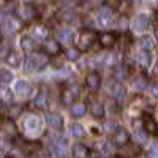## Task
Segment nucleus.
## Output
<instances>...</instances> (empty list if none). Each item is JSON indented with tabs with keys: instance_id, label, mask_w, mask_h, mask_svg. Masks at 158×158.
<instances>
[{
	"instance_id": "obj_32",
	"label": "nucleus",
	"mask_w": 158,
	"mask_h": 158,
	"mask_svg": "<svg viewBox=\"0 0 158 158\" xmlns=\"http://www.w3.org/2000/svg\"><path fill=\"white\" fill-rule=\"evenodd\" d=\"M46 100H48V97H46V94H40L36 98H35V106L38 108V109H44L46 108Z\"/></svg>"
},
{
	"instance_id": "obj_8",
	"label": "nucleus",
	"mask_w": 158,
	"mask_h": 158,
	"mask_svg": "<svg viewBox=\"0 0 158 158\" xmlns=\"http://www.w3.org/2000/svg\"><path fill=\"white\" fill-rule=\"evenodd\" d=\"M149 25H150V18L147 15H138V16H135L133 21H131V27H133V30H136V32L147 30Z\"/></svg>"
},
{
	"instance_id": "obj_34",
	"label": "nucleus",
	"mask_w": 158,
	"mask_h": 158,
	"mask_svg": "<svg viewBox=\"0 0 158 158\" xmlns=\"http://www.w3.org/2000/svg\"><path fill=\"white\" fill-rule=\"evenodd\" d=\"M141 46L144 48V49H153V46H155V43H153V40H152V36H142L141 38Z\"/></svg>"
},
{
	"instance_id": "obj_42",
	"label": "nucleus",
	"mask_w": 158,
	"mask_h": 158,
	"mask_svg": "<svg viewBox=\"0 0 158 158\" xmlns=\"http://www.w3.org/2000/svg\"><path fill=\"white\" fill-rule=\"evenodd\" d=\"M118 27H120V29H125V27H127L125 18H120V19H118Z\"/></svg>"
},
{
	"instance_id": "obj_11",
	"label": "nucleus",
	"mask_w": 158,
	"mask_h": 158,
	"mask_svg": "<svg viewBox=\"0 0 158 158\" xmlns=\"http://www.w3.org/2000/svg\"><path fill=\"white\" fill-rule=\"evenodd\" d=\"M130 141V135L128 131L123 130V128H117L114 133H112V144H115V146H123V144H127Z\"/></svg>"
},
{
	"instance_id": "obj_26",
	"label": "nucleus",
	"mask_w": 158,
	"mask_h": 158,
	"mask_svg": "<svg viewBox=\"0 0 158 158\" xmlns=\"http://www.w3.org/2000/svg\"><path fill=\"white\" fill-rule=\"evenodd\" d=\"M70 133H71V136H74V138H84V136H85V130L82 128V125L73 123V125H70Z\"/></svg>"
},
{
	"instance_id": "obj_29",
	"label": "nucleus",
	"mask_w": 158,
	"mask_h": 158,
	"mask_svg": "<svg viewBox=\"0 0 158 158\" xmlns=\"http://www.w3.org/2000/svg\"><path fill=\"white\" fill-rule=\"evenodd\" d=\"M131 87H133L135 90H138V92L144 90V89L147 87V81H146V77H142V76L136 77L135 81H133V84H131Z\"/></svg>"
},
{
	"instance_id": "obj_17",
	"label": "nucleus",
	"mask_w": 158,
	"mask_h": 158,
	"mask_svg": "<svg viewBox=\"0 0 158 158\" xmlns=\"http://www.w3.org/2000/svg\"><path fill=\"white\" fill-rule=\"evenodd\" d=\"M85 84L90 90H98L100 89V84H101V79L97 73H89L87 77H85Z\"/></svg>"
},
{
	"instance_id": "obj_25",
	"label": "nucleus",
	"mask_w": 158,
	"mask_h": 158,
	"mask_svg": "<svg viewBox=\"0 0 158 158\" xmlns=\"http://www.w3.org/2000/svg\"><path fill=\"white\" fill-rule=\"evenodd\" d=\"M70 111H71V115H74V117H82L85 114V106L82 103H73Z\"/></svg>"
},
{
	"instance_id": "obj_1",
	"label": "nucleus",
	"mask_w": 158,
	"mask_h": 158,
	"mask_svg": "<svg viewBox=\"0 0 158 158\" xmlns=\"http://www.w3.org/2000/svg\"><path fill=\"white\" fill-rule=\"evenodd\" d=\"M48 54H43V52H32V54L25 59V71H35L46 67L48 63Z\"/></svg>"
},
{
	"instance_id": "obj_41",
	"label": "nucleus",
	"mask_w": 158,
	"mask_h": 158,
	"mask_svg": "<svg viewBox=\"0 0 158 158\" xmlns=\"http://www.w3.org/2000/svg\"><path fill=\"white\" fill-rule=\"evenodd\" d=\"M150 94H152V97L158 98V84H155V85L150 87Z\"/></svg>"
},
{
	"instance_id": "obj_2",
	"label": "nucleus",
	"mask_w": 158,
	"mask_h": 158,
	"mask_svg": "<svg viewBox=\"0 0 158 158\" xmlns=\"http://www.w3.org/2000/svg\"><path fill=\"white\" fill-rule=\"evenodd\" d=\"M97 40V33L92 32V30H84L79 33V38H77V49L79 51H89L92 46H94Z\"/></svg>"
},
{
	"instance_id": "obj_24",
	"label": "nucleus",
	"mask_w": 158,
	"mask_h": 158,
	"mask_svg": "<svg viewBox=\"0 0 158 158\" xmlns=\"http://www.w3.org/2000/svg\"><path fill=\"white\" fill-rule=\"evenodd\" d=\"M32 35H33V38H38V40H46L49 36V32L44 25H36L32 30Z\"/></svg>"
},
{
	"instance_id": "obj_49",
	"label": "nucleus",
	"mask_w": 158,
	"mask_h": 158,
	"mask_svg": "<svg viewBox=\"0 0 158 158\" xmlns=\"http://www.w3.org/2000/svg\"><path fill=\"white\" fill-rule=\"evenodd\" d=\"M0 158H2V155H0Z\"/></svg>"
},
{
	"instance_id": "obj_4",
	"label": "nucleus",
	"mask_w": 158,
	"mask_h": 158,
	"mask_svg": "<svg viewBox=\"0 0 158 158\" xmlns=\"http://www.w3.org/2000/svg\"><path fill=\"white\" fill-rule=\"evenodd\" d=\"M2 25V29H3V32L5 33H16V32H19L21 29H22V21L19 19V18H13V16H6L5 18V21L0 24Z\"/></svg>"
},
{
	"instance_id": "obj_15",
	"label": "nucleus",
	"mask_w": 158,
	"mask_h": 158,
	"mask_svg": "<svg viewBox=\"0 0 158 158\" xmlns=\"http://www.w3.org/2000/svg\"><path fill=\"white\" fill-rule=\"evenodd\" d=\"M144 128H146L147 133L150 135H158V123L155 122V118L149 114L144 115Z\"/></svg>"
},
{
	"instance_id": "obj_47",
	"label": "nucleus",
	"mask_w": 158,
	"mask_h": 158,
	"mask_svg": "<svg viewBox=\"0 0 158 158\" xmlns=\"http://www.w3.org/2000/svg\"><path fill=\"white\" fill-rule=\"evenodd\" d=\"M0 114H2V103H0Z\"/></svg>"
},
{
	"instance_id": "obj_40",
	"label": "nucleus",
	"mask_w": 158,
	"mask_h": 158,
	"mask_svg": "<svg viewBox=\"0 0 158 158\" xmlns=\"http://www.w3.org/2000/svg\"><path fill=\"white\" fill-rule=\"evenodd\" d=\"M0 149H2V150H8L10 149V141H0Z\"/></svg>"
},
{
	"instance_id": "obj_44",
	"label": "nucleus",
	"mask_w": 158,
	"mask_h": 158,
	"mask_svg": "<svg viewBox=\"0 0 158 158\" xmlns=\"http://www.w3.org/2000/svg\"><path fill=\"white\" fill-rule=\"evenodd\" d=\"M155 21L158 22V8H156V11H155Z\"/></svg>"
},
{
	"instance_id": "obj_18",
	"label": "nucleus",
	"mask_w": 158,
	"mask_h": 158,
	"mask_svg": "<svg viewBox=\"0 0 158 158\" xmlns=\"http://www.w3.org/2000/svg\"><path fill=\"white\" fill-rule=\"evenodd\" d=\"M73 155H74V158H89L90 156V150H89L87 146H84V144H74Z\"/></svg>"
},
{
	"instance_id": "obj_21",
	"label": "nucleus",
	"mask_w": 158,
	"mask_h": 158,
	"mask_svg": "<svg viewBox=\"0 0 158 158\" xmlns=\"http://www.w3.org/2000/svg\"><path fill=\"white\" fill-rule=\"evenodd\" d=\"M136 63L141 65L142 68H147L150 65V54L146 52V51H139L136 54Z\"/></svg>"
},
{
	"instance_id": "obj_43",
	"label": "nucleus",
	"mask_w": 158,
	"mask_h": 158,
	"mask_svg": "<svg viewBox=\"0 0 158 158\" xmlns=\"http://www.w3.org/2000/svg\"><path fill=\"white\" fill-rule=\"evenodd\" d=\"M5 18H6V15H5L3 11H0V24H2V22L5 21Z\"/></svg>"
},
{
	"instance_id": "obj_14",
	"label": "nucleus",
	"mask_w": 158,
	"mask_h": 158,
	"mask_svg": "<svg viewBox=\"0 0 158 158\" xmlns=\"http://www.w3.org/2000/svg\"><path fill=\"white\" fill-rule=\"evenodd\" d=\"M44 52L49 56H57L59 52H60V44L57 40H51L48 38L46 41H44Z\"/></svg>"
},
{
	"instance_id": "obj_36",
	"label": "nucleus",
	"mask_w": 158,
	"mask_h": 158,
	"mask_svg": "<svg viewBox=\"0 0 158 158\" xmlns=\"http://www.w3.org/2000/svg\"><path fill=\"white\" fill-rule=\"evenodd\" d=\"M135 139H136V144H146L147 136H146V133H144V131L135 130Z\"/></svg>"
},
{
	"instance_id": "obj_22",
	"label": "nucleus",
	"mask_w": 158,
	"mask_h": 158,
	"mask_svg": "<svg viewBox=\"0 0 158 158\" xmlns=\"http://www.w3.org/2000/svg\"><path fill=\"white\" fill-rule=\"evenodd\" d=\"M100 43L103 48H112L114 43H115V35L111 33V32H106L100 36Z\"/></svg>"
},
{
	"instance_id": "obj_31",
	"label": "nucleus",
	"mask_w": 158,
	"mask_h": 158,
	"mask_svg": "<svg viewBox=\"0 0 158 158\" xmlns=\"http://www.w3.org/2000/svg\"><path fill=\"white\" fill-rule=\"evenodd\" d=\"M65 56H67L68 60H77L79 56H81V51L74 49V48H68L67 51H65Z\"/></svg>"
},
{
	"instance_id": "obj_7",
	"label": "nucleus",
	"mask_w": 158,
	"mask_h": 158,
	"mask_svg": "<svg viewBox=\"0 0 158 158\" xmlns=\"http://www.w3.org/2000/svg\"><path fill=\"white\" fill-rule=\"evenodd\" d=\"M51 149L54 152V155H57L59 158H65L67 156V141L56 136L51 142Z\"/></svg>"
},
{
	"instance_id": "obj_46",
	"label": "nucleus",
	"mask_w": 158,
	"mask_h": 158,
	"mask_svg": "<svg viewBox=\"0 0 158 158\" xmlns=\"http://www.w3.org/2000/svg\"><path fill=\"white\" fill-rule=\"evenodd\" d=\"M155 74H156V76H158V67H156V68H155Z\"/></svg>"
},
{
	"instance_id": "obj_20",
	"label": "nucleus",
	"mask_w": 158,
	"mask_h": 158,
	"mask_svg": "<svg viewBox=\"0 0 158 158\" xmlns=\"http://www.w3.org/2000/svg\"><path fill=\"white\" fill-rule=\"evenodd\" d=\"M79 95V90L77 87H71V89H65L63 94H62V100L63 103H71L76 100V97Z\"/></svg>"
},
{
	"instance_id": "obj_3",
	"label": "nucleus",
	"mask_w": 158,
	"mask_h": 158,
	"mask_svg": "<svg viewBox=\"0 0 158 158\" xmlns=\"http://www.w3.org/2000/svg\"><path fill=\"white\" fill-rule=\"evenodd\" d=\"M24 130H25V135L30 136V138H35L40 130H41V122L36 115H30L24 120Z\"/></svg>"
},
{
	"instance_id": "obj_39",
	"label": "nucleus",
	"mask_w": 158,
	"mask_h": 158,
	"mask_svg": "<svg viewBox=\"0 0 158 158\" xmlns=\"http://www.w3.org/2000/svg\"><path fill=\"white\" fill-rule=\"evenodd\" d=\"M149 156L150 158H158V144H153L150 152H149Z\"/></svg>"
},
{
	"instance_id": "obj_10",
	"label": "nucleus",
	"mask_w": 158,
	"mask_h": 158,
	"mask_svg": "<svg viewBox=\"0 0 158 158\" xmlns=\"http://www.w3.org/2000/svg\"><path fill=\"white\" fill-rule=\"evenodd\" d=\"M98 22L101 27H111L114 22V15L109 8H101V11L98 13Z\"/></svg>"
},
{
	"instance_id": "obj_35",
	"label": "nucleus",
	"mask_w": 158,
	"mask_h": 158,
	"mask_svg": "<svg viewBox=\"0 0 158 158\" xmlns=\"http://www.w3.org/2000/svg\"><path fill=\"white\" fill-rule=\"evenodd\" d=\"M13 79V74L8 70H0V82L2 84H10Z\"/></svg>"
},
{
	"instance_id": "obj_12",
	"label": "nucleus",
	"mask_w": 158,
	"mask_h": 158,
	"mask_svg": "<svg viewBox=\"0 0 158 158\" xmlns=\"http://www.w3.org/2000/svg\"><path fill=\"white\" fill-rule=\"evenodd\" d=\"M15 92L21 98H29L30 94H32V85L27 81H18L16 85H15Z\"/></svg>"
},
{
	"instance_id": "obj_45",
	"label": "nucleus",
	"mask_w": 158,
	"mask_h": 158,
	"mask_svg": "<svg viewBox=\"0 0 158 158\" xmlns=\"http://www.w3.org/2000/svg\"><path fill=\"white\" fill-rule=\"evenodd\" d=\"M155 38H158V29L155 30Z\"/></svg>"
},
{
	"instance_id": "obj_5",
	"label": "nucleus",
	"mask_w": 158,
	"mask_h": 158,
	"mask_svg": "<svg viewBox=\"0 0 158 158\" xmlns=\"http://www.w3.org/2000/svg\"><path fill=\"white\" fill-rule=\"evenodd\" d=\"M16 13H18V18H19L22 22H30V21H33V19L36 18V10H35V6H32V5H29V3L21 5V6L16 10Z\"/></svg>"
},
{
	"instance_id": "obj_38",
	"label": "nucleus",
	"mask_w": 158,
	"mask_h": 158,
	"mask_svg": "<svg viewBox=\"0 0 158 158\" xmlns=\"http://www.w3.org/2000/svg\"><path fill=\"white\" fill-rule=\"evenodd\" d=\"M10 54V48L6 44L0 46V59H6V56Z\"/></svg>"
},
{
	"instance_id": "obj_33",
	"label": "nucleus",
	"mask_w": 158,
	"mask_h": 158,
	"mask_svg": "<svg viewBox=\"0 0 158 158\" xmlns=\"http://www.w3.org/2000/svg\"><path fill=\"white\" fill-rule=\"evenodd\" d=\"M5 60L8 62V65H11V67H18V65H19V56L16 54V52H11L10 51V54L6 56Z\"/></svg>"
},
{
	"instance_id": "obj_30",
	"label": "nucleus",
	"mask_w": 158,
	"mask_h": 158,
	"mask_svg": "<svg viewBox=\"0 0 158 158\" xmlns=\"http://www.w3.org/2000/svg\"><path fill=\"white\" fill-rule=\"evenodd\" d=\"M98 150H100V153H103V155H109V153H112V144L111 142H101V144H98Z\"/></svg>"
},
{
	"instance_id": "obj_13",
	"label": "nucleus",
	"mask_w": 158,
	"mask_h": 158,
	"mask_svg": "<svg viewBox=\"0 0 158 158\" xmlns=\"http://www.w3.org/2000/svg\"><path fill=\"white\" fill-rule=\"evenodd\" d=\"M139 152V147L136 146V144H123V146H120V152H118V155H120L122 158H130V156H135L136 153Z\"/></svg>"
},
{
	"instance_id": "obj_23",
	"label": "nucleus",
	"mask_w": 158,
	"mask_h": 158,
	"mask_svg": "<svg viewBox=\"0 0 158 158\" xmlns=\"http://www.w3.org/2000/svg\"><path fill=\"white\" fill-rule=\"evenodd\" d=\"M90 112H92V115H94V117L100 118V117L104 115V106H103L100 101H94V103L90 104Z\"/></svg>"
},
{
	"instance_id": "obj_9",
	"label": "nucleus",
	"mask_w": 158,
	"mask_h": 158,
	"mask_svg": "<svg viewBox=\"0 0 158 158\" xmlns=\"http://www.w3.org/2000/svg\"><path fill=\"white\" fill-rule=\"evenodd\" d=\"M56 36L59 40V43H63V44H71L74 41V32L68 27H60L56 32Z\"/></svg>"
},
{
	"instance_id": "obj_37",
	"label": "nucleus",
	"mask_w": 158,
	"mask_h": 158,
	"mask_svg": "<svg viewBox=\"0 0 158 158\" xmlns=\"http://www.w3.org/2000/svg\"><path fill=\"white\" fill-rule=\"evenodd\" d=\"M127 74H128V71H127V68H125V67H117V68H115V77L118 79V81L125 79V77H127Z\"/></svg>"
},
{
	"instance_id": "obj_16",
	"label": "nucleus",
	"mask_w": 158,
	"mask_h": 158,
	"mask_svg": "<svg viewBox=\"0 0 158 158\" xmlns=\"http://www.w3.org/2000/svg\"><path fill=\"white\" fill-rule=\"evenodd\" d=\"M46 122L51 128H54V130H60L62 125H63V118L59 115V114H54V112H51L46 115Z\"/></svg>"
},
{
	"instance_id": "obj_48",
	"label": "nucleus",
	"mask_w": 158,
	"mask_h": 158,
	"mask_svg": "<svg viewBox=\"0 0 158 158\" xmlns=\"http://www.w3.org/2000/svg\"><path fill=\"white\" fill-rule=\"evenodd\" d=\"M30 158H38V156H30Z\"/></svg>"
},
{
	"instance_id": "obj_28",
	"label": "nucleus",
	"mask_w": 158,
	"mask_h": 158,
	"mask_svg": "<svg viewBox=\"0 0 158 158\" xmlns=\"http://www.w3.org/2000/svg\"><path fill=\"white\" fill-rule=\"evenodd\" d=\"M0 103H13V94L10 92V89L6 87H0Z\"/></svg>"
},
{
	"instance_id": "obj_27",
	"label": "nucleus",
	"mask_w": 158,
	"mask_h": 158,
	"mask_svg": "<svg viewBox=\"0 0 158 158\" xmlns=\"http://www.w3.org/2000/svg\"><path fill=\"white\" fill-rule=\"evenodd\" d=\"M2 130L5 131L8 136H15L18 133V128H16V125H15V122H13V120H5Z\"/></svg>"
},
{
	"instance_id": "obj_19",
	"label": "nucleus",
	"mask_w": 158,
	"mask_h": 158,
	"mask_svg": "<svg viewBox=\"0 0 158 158\" xmlns=\"http://www.w3.org/2000/svg\"><path fill=\"white\" fill-rule=\"evenodd\" d=\"M21 46L24 51H27V52H33L36 48H38V43H36V40L33 36H24L22 38V41H21Z\"/></svg>"
},
{
	"instance_id": "obj_6",
	"label": "nucleus",
	"mask_w": 158,
	"mask_h": 158,
	"mask_svg": "<svg viewBox=\"0 0 158 158\" xmlns=\"http://www.w3.org/2000/svg\"><path fill=\"white\" fill-rule=\"evenodd\" d=\"M106 92L114 100H123V97H125V89L120 85L118 81H109L106 85Z\"/></svg>"
}]
</instances>
